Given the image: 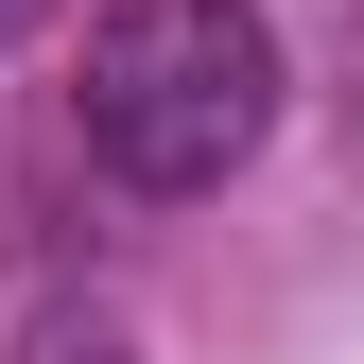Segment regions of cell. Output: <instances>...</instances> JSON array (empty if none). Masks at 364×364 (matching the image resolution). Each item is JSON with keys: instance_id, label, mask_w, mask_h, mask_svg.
Segmentation results:
<instances>
[{"instance_id": "obj_1", "label": "cell", "mask_w": 364, "mask_h": 364, "mask_svg": "<svg viewBox=\"0 0 364 364\" xmlns=\"http://www.w3.org/2000/svg\"><path fill=\"white\" fill-rule=\"evenodd\" d=\"M278 18L260 0H105L87 18V156L122 173V191H156V208H191L225 191L260 139H278Z\"/></svg>"}, {"instance_id": "obj_2", "label": "cell", "mask_w": 364, "mask_h": 364, "mask_svg": "<svg viewBox=\"0 0 364 364\" xmlns=\"http://www.w3.org/2000/svg\"><path fill=\"white\" fill-rule=\"evenodd\" d=\"M35 364H139V347H122V330H53Z\"/></svg>"}]
</instances>
